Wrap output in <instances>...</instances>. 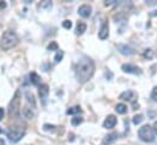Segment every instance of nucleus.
<instances>
[{"instance_id":"obj_1","label":"nucleus","mask_w":157,"mask_h":145,"mask_svg":"<svg viewBox=\"0 0 157 145\" xmlns=\"http://www.w3.org/2000/svg\"><path fill=\"white\" fill-rule=\"evenodd\" d=\"M95 72V63L89 57L80 59L76 66V77L79 83H86Z\"/></svg>"},{"instance_id":"obj_2","label":"nucleus","mask_w":157,"mask_h":145,"mask_svg":"<svg viewBox=\"0 0 157 145\" xmlns=\"http://www.w3.org/2000/svg\"><path fill=\"white\" fill-rule=\"evenodd\" d=\"M18 35L13 32V31H5L1 35V40H0V46L4 50H10L11 48L16 46L18 44Z\"/></svg>"},{"instance_id":"obj_3","label":"nucleus","mask_w":157,"mask_h":145,"mask_svg":"<svg viewBox=\"0 0 157 145\" xmlns=\"http://www.w3.org/2000/svg\"><path fill=\"white\" fill-rule=\"evenodd\" d=\"M7 109H9V115L11 117H17L20 115V111H21V93L18 90L15 93V95L11 99Z\"/></svg>"},{"instance_id":"obj_4","label":"nucleus","mask_w":157,"mask_h":145,"mask_svg":"<svg viewBox=\"0 0 157 145\" xmlns=\"http://www.w3.org/2000/svg\"><path fill=\"white\" fill-rule=\"evenodd\" d=\"M138 136L139 138L145 142V143H152L155 140V132H154V128L149 125H145L143 126L141 128H139L138 131Z\"/></svg>"},{"instance_id":"obj_5","label":"nucleus","mask_w":157,"mask_h":145,"mask_svg":"<svg viewBox=\"0 0 157 145\" xmlns=\"http://www.w3.org/2000/svg\"><path fill=\"white\" fill-rule=\"evenodd\" d=\"M24 134H26V129L22 128V127H10V129L6 133V136H7V138L11 143L20 142L23 138Z\"/></svg>"},{"instance_id":"obj_6","label":"nucleus","mask_w":157,"mask_h":145,"mask_svg":"<svg viewBox=\"0 0 157 145\" xmlns=\"http://www.w3.org/2000/svg\"><path fill=\"white\" fill-rule=\"evenodd\" d=\"M122 71L126 73H130V74H141V70L139 67H137L135 65H132V63L122 65Z\"/></svg>"},{"instance_id":"obj_7","label":"nucleus","mask_w":157,"mask_h":145,"mask_svg":"<svg viewBox=\"0 0 157 145\" xmlns=\"http://www.w3.org/2000/svg\"><path fill=\"white\" fill-rule=\"evenodd\" d=\"M119 99L123 100V101L134 103V100L137 99V93L133 92V90H126V92H123V93L119 95Z\"/></svg>"},{"instance_id":"obj_8","label":"nucleus","mask_w":157,"mask_h":145,"mask_svg":"<svg viewBox=\"0 0 157 145\" xmlns=\"http://www.w3.org/2000/svg\"><path fill=\"white\" fill-rule=\"evenodd\" d=\"M78 13L82 16V17H84V18H86V17H89L90 15H91V6L90 5H88V4H83V5H80L78 9Z\"/></svg>"},{"instance_id":"obj_9","label":"nucleus","mask_w":157,"mask_h":145,"mask_svg":"<svg viewBox=\"0 0 157 145\" xmlns=\"http://www.w3.org/2000/svg\"><path fill=\"white\" fill-rule=\"evenodd\" d=\"M117 49H118V51L121 53V54H123V55H126V56H130V55H133L135 51H134V49H132L130 46H128V45H126V44H118L117 45Z\"/></svg>"},{"instance_id":"obj_10","label":"nucleus","mask_w":157,"mask_h":145,"mask_svg":"<svg viewBox=\"0 0 157 145\" xmlns=\"http://www.w3.org/2000/svg\"><path fill=\"white\" fill-rule=\"evenodd\" d=\"M116 125H117V118H116V116H113V115L107 116L106 120L104 121V128H107V129L113 128Z\"/></svg>"},{"instance_id":"obj_11","label":"nucleus","mask_w":157,"mask_h":145,"mask_svg":"<svg viewBox=\"0 0 157 145\" xmlns=\"http://www.w3.org/2000/svg\"><path fill=\"white\" fill-rule=\"evenodd\" d=\"M99 38L101 40H105L108 38V23L107 22H104L99 29Z\"/></svg>"},{"instance_id":"obj_12","label":"nucleus","mask_w":157,"mask_h":145,"mask_svg":"<svg viewBox=\"0 0 157 145\" xmlns=\"http://www.w3.org/2000/svg\"><path fill=\"white\" fill-rule=\"evenodd\" d=\"M39 96L40 99H43V101H45V99L48 98V94H49V85L46 83H43L39 85Z\"/></svg>"},{"instance_id":"obj_13","label":"nucleus","mask_w":157,"mask_h":145,"mask_svg":"<svg viewBox=\"0 0 157 145\" xmlns=\"http://www.w3.org/2000/svg\"><path fill=\"white\" fill-rule=\"evenodd\" d=\"M118 138V134L117 133H110L107 136H105L104 140H102V144L104 145H111L112 143H115Z\"/></svg>"},{"instance_id":"obj_14","label":"nucleus","mask_w":157,"mask_h":145,"mask_svg":"<svg viewBox=\"0 0 157 145\" xmlns=\"http://www.w3.org/2000/svg\"><path fill=\"white\" fill-rule=\"evenodd\" d=\"M22 115L24 118L27 120H32L34 117V109L33 107H29V106H24L22 109Z\"/></svg>"},{"instance_id":"obj_15","label":"nucleus","mask_w":157,"mask_h":145,"mask_svg":"<svg viewBox=\"0 0 157 145\" xmlns=\"http://www.w3.org/2000/svg\"><path fill=\"white\" fill-rule=\"evenodd\" d=\"M29 78H31V82H32V84H34V85H40V77L35 73V72H32L31 74H29Z\"/></svg>"},{"instance_id":"obj_16","label":"nucleus","mask_w":157,"mask_h":145,"mask_svg":"<svg viewBox=\"0 0 157 145\" xmlns=\"http://www.w3.org/2000/svg\"><path fill=\"white\" fill-rule=\"evenodd\" d=\"M85 31H86V24L84 22H78L77 23V27H76V33L78 35H82Z\"/></svg>"},{"instance_id":"obj_17","label":"nucleus","mask_w":157,"mask_h":145,"mask_svg":"<svg viewBox=\"0 0 157 145\" xmlns=\"http://www.w3.org/2000/svg\"><path fill=\"white\" fill-rule=\"evenodd\" d=\"M127 110H128V107H127V105L126 104H117L116 105V111L119 114V115H124L126 112H127Z\"/></svg>"},{"instance_id":"obj_18","label":"nucleus","mask_w":157,"mask_h":145,"mask_svg":"<svg viewBox=\"0 0 157 145\" xmlns=\"http://www.w3.org/2000/svg\"><path fill=\"white\" fill-rule=\"evenodd\" d=\"M82 110H80V106H73V107H70L67 110V115H76V114H79Z\"/></svg>"},{"instance_id":"obj_19","label":"nucleus","mask_w":157,"mask_h":145,"mask_svg":"<svg viewBox=\"0 0 157 145\" xmlns=\"http://www.w3.org/2000/svg\"><path fill=\"white\" fill-rule=\"evenodd\" d=\"M26 95H27V98H28V103H31V104H32V107H33V109H35V100H34L33 94H32V93H29V92H27V93H26Z\"/></svg>"},{"instance_id":"obj_20","label":"nucleus","mask_w":157,"mask_h":145,"mask_svg":"<svg viewBox=\"0 0 157 145\" xmlns=\"http://www.w3.org/2000/svg\"><path fill=\"white\" fill-rule=\"evenodd\" d=\"M83 122V118L82 117H73L72 120H71V123H72V126H79L80 123Z\"/></svg>"},{"instance_id":"obj_21","label":"nucleus","mask_w":157,"mask_h":145,"mask_svg":"<svg viewBox=\"0 0 157 145\" xmlns=\"http://www.w3.org/2000/svg\"><path fill=\"white\" fill-rule=\"evenodd\" d=\"M143 120H144L143 115H135L134 118H133V123H134V125H139V123L143 122Z\"/></svg>"},{"instance_id":"obj_22","label":"nucleus","mask_w":157,"mask_h":145,"mask_svg":"<svg viewBox=\"0 0 157 145\" xmlns=\"http://www.w3.org/2000/svg\"><path fill=\"white\" fill-rule=\"evenodd\" d=\"M48 50H59V45L56 42H51L49 45H48Z\"/></svg>"},{"instance_id":"obj_23","label":"nucleus","mask_w":157,"mask_h":145,"mask_svg":"<svg viewBox=\"0 0 157 145\" xmlns=\"http://www.w3.org/2000/svg\"><path fill=\"white\" fill-rule=\"evenodd\" d=\"M62 27H64V28H66V29H71V27H72V22H71L70 20H65V21L62 22Z\"/></svg>"},{"instance_id":"obj_24","label":"nucleus","mask_w":157,"mask_h":145,"mask_svg":"<svg viewBox=\"0 0 157 145\" xmlns=\"http://www.w3.org/2000/svg\"><path fill=\"white\" fill-rule=\"evenodd\" d=\"M151 99L154 101H157V85L152 89V92H151Z\"/></svg>"},{"instance_id":"obj_25","label":"nucleus","mask_w":157,"mask_h":145,"mask_svg":"<svg viewBox=\"0 0 157 145\" xmlns=\"http://www.w3.org/2000/svg\"><path fill=\"white\" fill-rule=\"evenodd\" d=\"M62 57H64V53H62V51H57V54H56V56H55V61L59 62V61L62 60Z\"/></svg>"},{"instance_id":"obj_26","label":"nucleus","mask_w":157,"mask_h":145,"mask_svg":"<svg viewBox=\"0 0 157 145\" xmlns=\"http://www.w3.org/2000/svg\"><path fill=\"white\" fill-rule=\"evenodd\" d=\"M144 56L151 59V57H152V50H151V49H146L145 53H144Z\"/></svg>"},{"instance_id":"obj_27","label":"nucleus","mask_w":157,"mask_h":145,"mask_svg":"<svg viewBox=\"0 0 157 145\" xmlns=\"http://www.w3.org/2000/svg\"><path fill=\"white\" fill-rule=\"evenodd\" d=\"M4 114H5V112H4V109H2V107H0V121L4 118Z\"/></svg>"},{"instance_id":"obj_28","label":"nucleus","mask_w":157,"mask_h":145,"mask_svg":"<svg viewBox=\"0 0 157 145\" xmlns=\"http://www.w3.org/2000/svg\"><path fill=\"white\" fill-rule=\"evenodd\" d=\"M152 128H154V132H155V134H157V121L155 122V123H154V127H152Z\"/></svg>"},{"instance_id":"obj_29","label":"nucleus","mask_w":157,"mask_h":145,"mask_svg":"<svg viewBox=\"0 0 157 145\" xmlns=\"http://www.w3.org/2000/svg\"><path fill=\"white\" fill-rule=\"evenodd\" d=\"M0 145H5V140L1 139V138H0Z\"/></svg>"},{"instance_id":"obj_30","label":"nucleus","mask_w":157,"mask_h":145,"mask_svg":"<svg viewBox=\"0 0 157 145\" xmlns=\"http://www.w3.org/2000/svg\"><path fill=\"white\" fill-rule=\"evenodd\" d=\"M1 132H2V131H1V128H0V133H1Z\"/></svg>"}]
</instances>
